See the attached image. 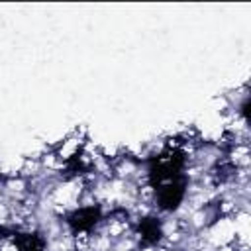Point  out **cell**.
I'll use <instances>...</instances> for the list:
<instances>
[{
	"label": "cell",
	"mask_w": 251,
	"mask_h": 251,
	"mask_svg": "<svg viewBox=\"0 0 251 251\" xmlns=\"http://www.w3.org/2000/svg\"><path fill=\"white\" fill-rule=\"evenodd\" d=\"M82 147H84V141H82V137H76V135H73V137H69V139H65L57 149H55V153H57V157L67 165V163H71L75 157H78L80 155V151H82Z\"/></svg>",
	"instance_id": "cell-1"
},
{
	"label": "cell",
	"mask_w": 251,
	"mask_h": 251,
	"mask_svg": "<svg viewBox=\"0 0 251 251\" xmlns=\"http://www.w3.org/2000/svg\"><path fill=\"white\" fill-rule=\"evenodd\" d=\"M135 251H155V249H151V247H145V249H135Z\"/></svg>",
	"instance_id": "cell-2"
}]
</instances>
